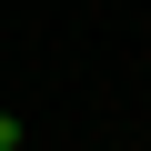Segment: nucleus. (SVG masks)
<instances>
[{
	"mask_svg": "<svg viewBox=\"0 0 151 151\" xmlns=\"http://www.w3.org/2000/svg\"><path fill=\"white\" fill-rule=\"evenodd\" d=\"M0 151H20V121H10V111H0Z\"/></svg>",
	"mask_w": 151,
	"mask_h": 151,
	"instance_id": "f257e3e1",
	"label": "nucleus"
}]
</instances>
